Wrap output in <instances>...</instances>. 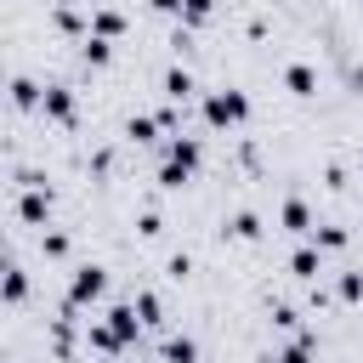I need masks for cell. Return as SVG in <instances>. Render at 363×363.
<instances>
[{"label":"cell","mask_w":363,"mask_h":363,"mask_svg":"<svg viewBox=\"0 0 363 363\" xmlns=\"http://www.w3.org/2000/svg\"><path fill=\"white\" fill-rule=\"evenodd\" d=\"M102 289H108V272L91 261V267H79V272H74V284H68V301L79 306V301H96Z\"/></svg>","instance_id":"7a4b0ae2"},{"label":"cell","mask_w":363,"mask_h":363,"mask_svg":"<svg viewBox=\"0 0 363 363\" xmlns=\"http://www.w3.org/2000/svg\"><path fill=\"white\" fill-rule=\"evenodd\" d=\"M45 113H51L57 125H74V96H68L62 85H51V91H45Z\"/></svg>","instance_id":"3957f363"},{"label":"cell","mask_w":363,"mask_h":363,"mask_svg":"<svg viewBox=\"0 0 363 363\" xmlns=\"http://www.w3.org/2000/svg\"><path fill=\"white\" fill-rule=\"evenodd\" d=\"M278 357H284V363H306V357H312V335H301V340H295L289 352H278Z\"/></svg>","instance_id":"ac0fdd59"},{"label":"cell","mask_w":363,"mask_h":363,"mask_svg":"<svg viewBox=\"0 0 363 363\" xmlns=\"http://www.w3.org/2000/svg\"><path fill=\"white\" fill-rule=\"evenodd\" d=\"M108 57H113V51H108V40H102V34H91V40H85V62H108Z\"/></svg>","instance_id":"2e32d148"},{"label":"cell","mask_w":363,"mask_h":363,"mask_svg":"<svg viewBox=\"0 0 363 363\" xmlns=\"http://www.w3.org/2000/svg\"><path fill=\"white\" fill-rule=\"evenodd\" d=\"M284 227H289V233H312V216H306V204H301V199H289V204H284Z\"/></svg>","instance_id":"9c48e42d"},{"label":"cell","mask_w":363,"mask_h":363,"mask_svg":"<svg viewBox=\"0 0 363 363\" xmlns=\"http://www.w3.org/2000/svg\"><path fill=\"white\" fill-rule=\"evenodd\" d=\"M204 113H210V125H238L250 113V102H244V91H216L204 102Z\"/></svg>","instance_id":"6da1fadb"},{"label":"cell","mask_w":363,"mask_h":363,"mask_svg":"<svg viewBox=\"0 0 363 363\" xmlns=\"http://www.w3.org/2000/svg\"><path fill=\"white\" fill-rule=\"evenodd\" d=\"M289 267H295V278H318V255H312V250H295Z\"/></svg>","instance_id":"9a60e30c"},{"label":"cell","mask_w":363,"mask_h":363,"mask_svg":"<svg viewBox=\"0 0 363 363\" xmlns=\"http://www.w3.org/2000/svg\"><path fill=\"white\" fill-rule=\"evenodd\" d=\"M255 233H261V221H255L250 210H244V216H233V238H255Z\"/></svg>","instance_id":"e0dca14e"},{"label":"cell","mask_w":363,"mask_h":363,"mask_svg":"<svg viewBox=\"0 0 363 363\" xmlns=\"http://www.w3.org/2000/svg\"><path fill=\"white\" fill-rule=\"evenodd\" d=\"M45 210H51V193H28V199L17 204V216H23V221H34V227L45 221Z\"/></svg>","instance_id":"52a82bcc"},{"label":"cell","mask_w":363,"mask_h":363,"mask_svg":"<svg viewBox=\"0 0 363 363\" xmlns=\"http://www.w3.org/2000/svg\"><path fill=\"white\" fill-rule=\"evenodd\" d=\"M340 295H346V301H357V295H363V278H357V272H346V278H340Z\"/></svg>","instance_id":"44dd1931"},{"label":"cell","mask_w":363,"mask_h":363,"mask_svg":"<svg viewBox=\"0 0 363 363\" xmlns=\"http://www.w3.org/2000/svg\"><path fill=\"white\" fill-rule=\"evenodd\" d=\"M284 85H289V91H295V96H312V91H318V74H312V68H301V62H295V68H289V74H284Z\"/></svg>","instance_id":"8992f818"},{"label":"cell","mask_w":363,"mask_h":363,"mask_svg":"<svg viewBox=\"0 0 363 363\" xmlns=\"http://www.w3.org/2000/svg\"><path fill=\"white\" fill-rule=\"evenodd\" d=\"M193 357H199V346H193L187 335H170V340H164V363H193Z\"/></svg>","instance_id":"ba28073f"},{"label":"cell","mask_w":363,"mask_h":363,"mask_svg":"<svg viewBox=\"0 0 363 363\" xmlns=\"http://www.w3.org/2000/svg\"><path fill=\"white\" fill-rule=\"evenodd\" d=\"M11 102H17V108H34V102H40V85H34V79H11Z\"/></svg>","instance_id":"7c38bea8"},{"label":"cell","mask_w":363,"mask_h":363,"mask_svg":"<svg viewBox=\"0 0 363 363\" xmlns=\"http://www.w3.org/2000/svg\"><path fill=\"white\" fill-rule=\"evenodd\" d=\"M164 164H176V170H187V176H193V164H199V142H193V136H176Z\"/></svg>","instance_id":"277c9868"},{"label":"cell","mask_w":363,"mask_h":363,"mask_svg":"<svg viewBox=\"0 0 363 363\" xmlns=\"http://www.w3.org/2000/svg\"><path fill=\"white\" fill-rule=\"evenodd\" d=\"M153 6H159V11H182V0H153Z\"/></svg>","instance_id":"7402d4cb"},{"label":"cell","mask_w":363,"mask_h":363,"mask_svg":"<svg viewBox=\"0 0 363 363\" xmlns=\"http://www.w3.org/2000/svg\"><path fill=\"white\" fill-rule=\"evenodd\" d=\"M23 295H28V278H23V267H11V272H6V301L17 306Z\"/></svg>","instance_id":"4fadbf2b"},{"label":"cell","mask_w":363,"mask_h":363,"mask_svg":"<svg viewBox=\"0 0 363 363\" xmlns=\"http://www.w3.org/2000/svg\"><path fill=\"white\" fill-rule=\"evenodd\" d=\"M261 363H284V357H272V352H267V357H261Z\"/></svg>","instance_id":"603a6c76"},{"label":"cell","mask_w":363,"mask_h":363,"mask_svg":"<svg viewBox=\"0 0 363 363\" xmlns=\"http://www.w3.org/2000/svg\"><path fill=\"white\" fill-rule=\"evenodd\" d=\"M164 91H170V102H182V96H193V74H187V68H176V74L164 79Z\"/></svg>","instance_id":"8fae6325"},{"label":"cell","mask_w":363,"mask_h":363,"mask_svg":"<svg viewBox=\"0 0 363 363\" xmlns=\"http://www.w3.org/2000/svg\"><path fill=\"white\" fill-rule=\"evenodd\" d=\"M136 312H142V323H159V301L153 295H136Z\"/></svg>","instance_id":"ffe728a7"},{"label":"cell","mask_w":363,"mask_h":363,"mask_svg":"<svg viewBox=\"0 0 363 363\" xmlns=\"http://www.w3.org/2000/svg\"><path fill=\"white\" fill-rule=\"evenodd\" d=\"M136 323H142V318H136V306H113V312H108V329H113L125 346L136 340Z\"/></svg>","instance_id":"5b68a950"},{"label":"cell","mask_w":363,"mask_h":363,"mask_svg":"<svg viewBox=\"0 0 363 363\" xmlns=\"http://www.w3.org/2000/svg\"><path fill=\"white\" fill-rule=\"evenodd\" d=\"M210 6H216V0H182V17H187V23H204Z\"/></svg>","instance_id":"d6986e66"},{"label":"cell","mask_w":363,"mask_h":363,"mask_svg":"<svg viewBox=\"0 0 363 363\" xmlns=\"http://www.w3.org/2000/svg\"><path fill=\"white\" fill-rule=\"evenodd\" d=\"M119 28H125L119 11H96V17H91V34H102V40H119Z\"/></svg>","instance_id":"30bf717a"},{"label":"cell","mask_w":363,"mask_h":363,"mask_svg":"<svg viewBox=\"0 0 363 363\" xmlns=\"http://www.w3.org/2000/svg\"><path fill=\"white\" fill-rule=\"evenodd\" d=\"M164 119H130V142H153Z\"/></svg>","instance_id":"5bb4252c"}]
</instances>
